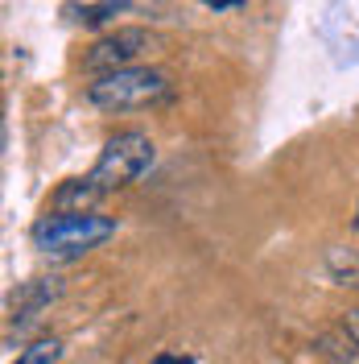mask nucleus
Listing matches in <instances>:
<instances>
[{"instance_id": "nucleus-2", "label": "nucleus", "mask_w": 359, "mask_h": 364, "mask_svg": "<svg viewBox=\"0 0 359 364\" xmlns=\"http://www.w3.org/2000/svg\"><path fill=\"white\" fill-rule=\"evenodd\" d=\"M170 95V79L158 67H128L104 75L87 87V100L104 112H133V108H149Z\"/></svg>"}, {"instance_id": "nucleus-8", "label": "nucleus", "mask_w": 359, "mask_h": 364, "mask_svg": "<svg viewBox=\"0 0 359 364\" xmlns=\"http://www.w3.org/2000/svg\"><path fill=\"white\" fill-rule=\"evenodd\" d=\"M58 356H62V343L58 340H38V343H29L13 364H58Z\"/></svg>"}, {"instance_id": "nucleus-3", "label": "nucleus", "mask_w": 359, "mask_h": 364, "mask_svg": "<svg viewBox=\"0 0 359 364\" xmlns=\"http://www.w3.org/2000/svg\"><path fill=\"white\" fill-rule=\"evenodd\" d=\"M149 166H153V141L145 133H136V129H128V133L108 136V145L99 149L87 178L108 195V191H120V186L136 182Z\"/></svg>"}, {"instance_id": "nucleus-4", "label": "nucleus", "mask_w": 359, "mask_h": 364, "mask_svg": "<svg viewBox=\"0 0 359 364\" xmlns=\"http://www.w3.org/2000/svg\"><path fill=\"white\" fill-rule=\"evenodd\" d=\"M153 46H158V38L149 29H116V33H108V38H99V42L91 46L83 67L95 70V79H104V75H116V70H128Z\"/></svg>"}, {"instance_id": "nucleus-9", "label": "nucleus", "mask_w": 359, "mask_h": 364, "mask_svg": "<svg viewBox=\"0 0 359 364\" xmlns=\"http://www.w3.org/2000/svg\"><path fill=\"white\" fill-rule=\"evenodd\" d=\"M343 327H347V336H351V340L359 343V306H355V311H347V315H343Z\"/></svg>"}, {"instance_id": "nucleus-1", "label": "nucleus", "mask_w": 359, "mask_h": 364, "mask_svg": "<svg viewBox=\"0 0 359 364\" xmlns=\"http://www.w3.org/2000/svg\"><path fill=\"white\" fill-rule=\"evenodd\" d=\"M33 245L50 257H83V252L99 249L108 236H116V220L112 215H99V211H87V215H42L33 224Z\"/></svg>"}, {"instance_id": "nucleus-7", "label": "nucleus", "mask_w": 359, "mask_h": 364, "mask_svg": "<svg viewBox=\"0 0 359 364\" xmlns=\"http://www.w3.org/2000/svg\"><path fill=\"white\" fill-rule=\"evenodd\" d=\"M58 290H62V286H58V277H38V282H33V286L21 294L17 311H21V315H33V311H38V306H45V302L58 294Z\"/></svg>"}, {"instance_id": "nucleus-11", "label": "nucleus", "mask_w": 359, "mask_h": 364, "mask_svg": "<svg viewBox=\"0 0 359 364\" xmlns=\"http://www.w3.org/2000/svg\"><path fill=\"white\" fill-rule=\"evenodd\" d=\"M335 364H351V360H335Z\"/></svg>"}, {"instance_id": "nucleus-6", "label": "nucleus", "mask_w": 359, "mask_h": 364, "mask_svg": "<svg viewBox=\"0 0 359 364\" xmlns=\"http://www.w3.org/2000/svg\"><path fill=\"white\" fill-rule=\"evenodd\" d=\"M128 4H120V0H104V4H70L67 13H74V21L79 25H104L112 21L116 13H124Z\"/></svg>"}, {"instance_id": "nucleus-10", "label": "nucleus", "mask_w": 359, "mask_h": 364, "mask_svg": "<svg viewBox=\"0 0 359 364\" xmlns=\"http://www.w3.org/2000/svg\"><path fill=\"white\" fill-rule=\"evenodd\" d=\"M153 364H194V360H190V356H170V352H165V356H158Z\"/></svg>"}, {"instance_id": "nucleus-5", "label": "nucleus", "mask_w": 359, "mask_h": 364, "mask_svg": "<svg viewBox=\"0 0 359 364\" xmlns=\"http://www.w3.org/2000/svg\"><path fill=\"white\" fill-rule=\"evenodd\" d=\"M99 186L91 178H70L58 186V195H54V211H62V215H87L91 207L99 203Z\"/></svg>"}]
</instances>
